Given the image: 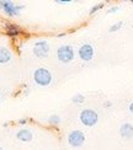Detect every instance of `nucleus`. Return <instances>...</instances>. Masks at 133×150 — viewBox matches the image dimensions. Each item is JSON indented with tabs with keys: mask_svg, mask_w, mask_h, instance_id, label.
<instances>
[{
	"mask_svg": "<svg viewBox=\"0 0 133 150\" xmlns=\"http://www.w3.org/2000/svg\"><path fill=\"white\" fill-rule=\"evenodd\" d=\"M80 122L81 124H84L85 127H94L96 126V123L99 122V115L95 110L91 108H85L80 112Z\"/></svg>",
	"mask_w": 133,
	"mask_h": 150,
	"instance_id": "1",
	"label": "nucleus"
},
{
	"mask_svg": "<svg viewBox=\"0 0 133 150\" xmlns=\"http://www.w3.org/2000/svg\"><path fill=\"white\" fill-rule=\"evenodd\" d=\"M52 74L46 68H38L33 73V81L40 86H48L52 83Z\"/></svg>",
	"mask_w": 133,
	"mask_h": 150,
	"instance_id": "2",
	"label": "nucleus"
},
{
	"mask_svg": "<svg viewBox=\"0 0 133 150\" xmlns=\"http://www.w3.org/2000/svg\"><path fill=\"white\" fill-rule=\"evenodd\" d=\"M75 57V52H74V48L72 46H60L58 49H57V58H58L59 62L64 64H68L74 59Z\"/></svg>",
	"mask_w": 133,
	"mask_h": 150,
	"instance_id": "3",
	"label": "nucleus"
},
{
	"mask_svg": "<svg viewBox=\"0 0 133 150\" xmlns=\"http://www.w3.org/2000/svg\"><path fill=\"white\" fill-rule=\"evenodd\" d=\"M49 49H50V47H49V43L47 41H37L33 45L32 52H33V54L36 55L37 58L44 59V58L48 57Z\"/></svg>",
	"mask_w": 133,
	"mask_h": 150,
	"instance_id": "4",
	"label": "nucleus"
},
{
	"mask_svg": "<svg viewBox=\"0 0 133 150\" xmlns=\"http://www.w3.org/2000/svg\"><path fill=\"white\" fill-rule=\"evenodd\" d=\"M68 143L73 148H80L85 143V134L81 130H72L68 134Z\"/></svg>",
	"mask_w": 133,
	"mask_h": 150,
	"instance_id": "5",
	"label": "nucleus"
},
{
	"mask_svg": "<svg viewBox=\"0 0 133 150\" xmlns=\"http://www.w3.org/2000/svg\"><path fill=\"white\" fill-rule=\"evenodd\" d=\"M1 8L8 16H17L25 6L23 5H15L12 1H1Z\"/></svg>",
	"mask_w": 133,
	"mask_h": 150,
	"instance_id": "6",
	"label": "nucleus"
},
{
	"mask_svg": "<svg viewBox=\"0 0 133 150\" xmlns=\"http://www.w3.org/2000/svg\"><path fill=\"white\" fill-rule=\"evenodd\" d=\"M94 47L89 43H85V45L80 46L79 51H78V54H79V58L84 62H90L92 58H94Z\"/></svg>",
	"mask_w": 133,
	"mask_h": 150,
	"instance_id": "7",
	"label": "nucleus"
},
{
	"mask_svg": "<svg viewBox=\"0 0 133 150\" xmlns=\"http://www.w3.org/2000/svg\"><path fill=\"white\" fill-rule=\"evenodd\" d=\"M119 134H121V137L126 140L132 139L133 138V126L131 123L121 124V127H119Z\"/></svg>",
	"mask_w": 133,
	"mask_h": 150,
	"instance_id": "8",
	"label": "nucleus"
},
{
	"mask_svg": "<svg viewBox=\"0 0 133 150\" xmlns=\"http://www.w3.org/2000/svg\"><path fill=\"white\" fill-rule=\"evenodd\" d=\"M5 30H6L8 36L10 37H17L22 32V28L15 23H5Z\"/></svg>",
	"mask_w": 133,
	"mask_h": 150,
	"instance_id": "9",
	"label": "nucleus"
},
{
	"mask_svg": "<svg viewBox=\"0 0 133 150\" xmlns=\"http://www.w3.org/2000/svg\"><path fill=\"white\" fill-rule=\"evenodd\" d=\"M16 138L20 142H23V143L31 142L32 140V132H31L30 129H20L16 133Z\"/></svg>",
	"mask_w": 133,
	"mask_h": 150,
	"instance_id": "10",
	"label": "nucleus"
},
{
	"mask_svg": "<svg viewBox=\"0 0 133 150\" xmlns=\"http://www.w3.org/2000/svg\"><path fill=\"white\" fill-rule=\"evenodd\" d=\"M11 58H12V54L9 49L5 47H0V64L8 63V62L11 60Z\"/></svg>",
	"mask_w": 133,
	"mask_h": 150,
	"instance_id": "11",
	"label": "nucleus"
},
{
	"mask_svg": "<svg viewBox=\"0 0 133 150\" xmlns=\"http://www.w3.org/2000/svg\"><path fill=\"white\" fill-rule=\"evenodd\" d=\"M48 123L49 124H52V126H55V124H59V122H60V118H59V116L58 115H50L49 117H48Z\"/></svg>",
	"mask_w": 133,
	"mask_h": 150,
	"instance_id": "12",
	"label": "nucleus"
},
{
	"mask_svg": "<svg viewBox=\"0 0 133 150\" xmlns=\"http://www.w3.org/2000/svg\"><path fill=\"white\" fill-rule=\"evenodd\" d=\"M72 101L74 102V103H83L84 101H85V97H84V95H81V93H77L73 98H72Z\"/></svg>",
	"mask_w": 133,
	"mask_h": 150,
	"instance_id": "13",
	"label": "nucleus"
},
{
	"mask_svg": "<svg viewBox=\"0 0 133 150\" xmlns=\"http://www.w3.org/2000/svg\"><path fill=\"white\" fill-rule=\"evenodd\" d=\"M122 25H123V22L122 21H118V22H116V23H113L112 25V26L109 28V32H116V31H118L119 28H121L122 27Z\"/></svg>",
	"mask_w": 133,
	"mask_h": 150,
	"instance_id": "14",
	"label": "nucleus"
},
{
	"mask_svg": "<svg viewBox=\"0 0 133 150\" xmlns=\"http://www.w3.org/2000/svg\"><path fill=\"white\" fill-rule=\"evenodd\" d=\"M104 3H100V4H96V5H94L92 6V8L90 9V11H89V14H90V15H94L95 14V12H96V11H99L100 9H102L104 8Z\"/></svg>",
	"mask_w": 133,
	"mask_h": 150,
	"instance_id": "15",
	"label": "nucleus"
},
{
	"mask_svg": "<svg viewBox=\"0 0 133 150\" xmlns=\"http://www.w3.org/2000/svg\"><path fill=\"white\" fill-rule=\"evenodd\" d=\"M118 10H119L118 6H112V8H110L107 10V12H109V14H115V12H117Z\"/></svg>",
	"mask_w": 133,
	"mask_h": 150,
	"instance_id": "16",
	"label": "nucleus"
},
{
	"mask_svg": "<svg viewBox=\"0 0 133 150\" xmlns=\"http://www.w3.org/2000/svg\"><path fill=\"white\" fill-rule=\"evenodd\" d=\"M55 3H58V4H68V3H70V0H55Z\"/></svg>",
	"mask_w": 133,
	"mask_h": 150,
	"instance_id": "17",
	"label": "nucleus"
},
{
	"mask_svg": "<svg viewBox=\"0 0 133 150\" xmlns=\"http://www.w3.org/2000/svg\"><path fill=\"white\" fill-rule=\"evenodd\" d=\"M27 123V120L26 118H21L20 121H18V124H20V126H23V124H26Z\"/></svg>",
	"mask_w": 133,
	"mask_h": 150,
	"instance_id": "18",
	"label": "nucleus"
},
{
	"mask_svg": "<svg viewBox=\"0 0 133 150\" xmlns=\"http://www.w3.org/2000/svg\"><path fill=\"white\" fill-rule=\"evenodd\" d=\"M128 110H129L131 113L133 115V102H131V103H129V106H128Z\"/></svg>",
	"mask_w": 133,
	"mask_h": 150,
	"instance_id": "19",
	"label": "nucleus"
},
{
	"mask_svg": "<svg viewBox=\"0 0 133 150\" xmlns=\"http://www.w3.org/2000/svg\"><path fill=\"white\" fill-rule=\"evenodd\" d=\"M105 107H111V102L106 101V102H105Z\"/></svg>",
	"mask_w": 133,
	"mask_h": 150,
	"instance_id": "20",
	"label": "nucleus"
},
{
	"mask_svg": "<svg viewBox=\"0 0 133 150\" xmlns=\"http://www.w3.org/2000/svg\"><path fill=\"white\" fill-rule=\"evenodd\" d=\"M0 150H4V149H3V148H1V146H0Z\"/></svg>",
	"mask_w": 133,
	"mask_h": 150,
	"instance_id": "21",
	"label": "nucleus"
}]
</instances>
